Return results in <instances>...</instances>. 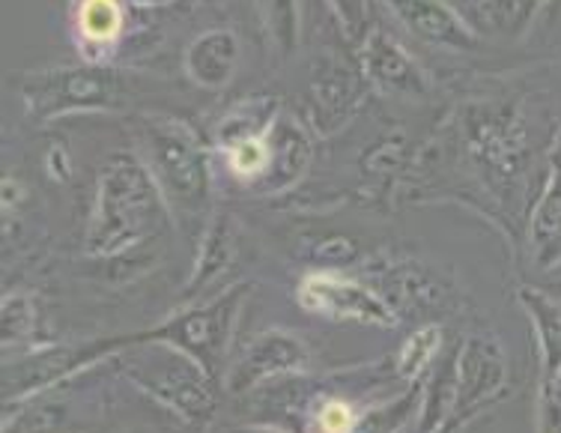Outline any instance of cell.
<instances>
[{"instance_id": "cb8c5ba5", "label": "cell", "mask_w": 561, "mask_h": 433, "mask_svg": "<svg viewBox=\"0 0 561 433\" xmlns=\"http://www.w3.org/2000/svg\"><path fill=\"white\" fill-rule=\"evenodd\" d=\"M358 424V412L353 403L344 398H320V403L311 410V431L313 433H353Z\"/></svg>"}, {"instance_id": "30bf717a", "label": "cell", "mask_w": 561, "mask_h": 433, "mask_svg": "<svg viewBox=\"0 0 561 433\" xmlns=\"http://www.w3.org/2000/svg\"><path fill=\"white\" fill-rule=\"evenodd\" d=\"M374 290L398 317H431L433 311H443L454 296L443 278L419 260H394L374 270Z\"/></svg>"}, {"instance_id": "4316f807", "label": "cell", "mask_w": 561, "mask_h": 433, "mask_svg": "<svg viewBox=\"0 0 561 433\" xmlns=\"http://www.w3.org/2000/svg\"><path fill=\"white\" fill-rule=\"evenodd\" d=\"M350 36H365V0H329Z\"/></svg>"}, {"instance_id": "603a6c76", "label": "cell", "mask_w": 561, "mask_h": 433, "mask_svg": "<svg viewBox=\"0 0 561 433\" xmlns=\"http://www.w3.org/2000/svg\"><path fill=\"white\" fill-rule=\"evenodd\" d=\"M481 3H484L486 22L507 36L526 31L543 7V0H481Z\"/></svg>"}, {"instance_id": "8fae6325", "label": "cell", "mask_w": 561, "mask_h": 433, "mask_svg": "<svg viewBox=\"0 0 561 433\" xmlns=\"http://www.w3.org/2000/svg\"><path fill=\"white\" fill-rule=\"evenodd\" d=\"M362 72L386 96L424 99L431 90L424 69L382 27H370L362 36Z\"/></svg>"}, {"instance_id": "5bb4252c", "label": "cell", "mask_w": 561, "mask_h": 433, "mask_svg": "<svg viewBox=\"0 0 561 433\" xmlns=\"http://www.w3.org/2000/svg\"><path fill=\"white\" fill-rule=\"evenodd\" d=\"M239 260V233L233 216H216L213 225H206L201 249H197L195 270L183 287V303H204L216 296L218 284L227 282V275L237 270Z\"/></svg>"}, {"instance_id": "44dd1931", "label": "cell", "mask_w": 561, "mask_h": 433, "mask_svg": "<svg viewBox=\"0 0 561 433\" xmlns=\"http://www.w3.org/2000/svg\"><path fill=\"white\" fill-rule=\"evenodd\" d=\"M260 24L278 55H290L299 45V0H254Z\"/></svg>"}, {"instance_id": "9a60e30c", "label": "cell", "mask_w": 561, "mask_h": 433, "mask_svg": "<svg viewBox=\"0 0 561 433\" xmlns=\"http://www.w3.org/2000/svg\"><path fill=\"white\" fill-rule=\"evenodd\" d=\"M529 254L538 272H552L561 266V147L552 156L543 189L531 204Z\"/></svg>"}, {"instance_id": "5b68a950", "label": "cell", "mask_w": 561, "mask_h": 433, "mask_svg": "<svg viewBox=\"0 0 561 433\" xmlns=\"http://www.w3.org/2000/svg\"><path fill=\"white\" fill-rule=\"evenodd\" d=\"M249 296L251 284H233V287H225L204 303H192L180 315H173L171 320L152 326L147 332H138V335L119 338V341H162V344H171L188 353L213 377L225 379L221 368H225L227 346L237 332L239 311H242Z\"/></svg>"}, {"instance_id": "2e32d148", "label": "cell", "mask_w": 561, "mask_h": 433, "mask_svg": "<svg viewBox=\"0 0 561 433\" xmlns=\"http://www.w3.org/2000/svg\"><path fill=\"white\" fill-rule=\"evenodd\" d=\"M239 57H242V48H239L237 33L227 27H213L185 48V72L197 87L221 90L237 76Z\"/></svg>"}, {"instance_id": "f546056e", "label": "cell", "mask_w": 561, "mask_h": 433, "mask_svg": "<svg viewBox=\"0 0 561 433\" xmlns=\"http://www.w3.org/2000/svg\"><path fill=\"white\" fill-rule=\"evenodd\" d=\"M540 287H547V290H550V293L561 296V272H559V275H550V278L540 284Z\"/></svg>"}, {"instance_id": "4dcf8cb0", "label": "cell", "mask_w": 561, "mask_h": 433, "mask_svg": "<svg viewBox=\"0 0 561 433\" xmlns=\"http://www.w3.org/2000/svg\"><path fill=\"white\" fill-rule=\"evenodd\" d=\"M135 7H164V3H171V0H129Z\"/></svg>"}, {"instance_id": "8992f818", "label": "cell", "mask_w": 561, "mask_h": 433, "mask_svg": "<svg viewBox=\"0 0 561 433\" xmlns=\"http://www.w3.org/2000/svg\"><path fill=\"white\" fill-rule=\"evenodd\" d=\"M123 96L126 72L108 66H60L22 78L24 109L39 123L81 111L119 109Z\"/></svg>"}, {"instance_id": "83f0119b", "label": "cell", "mask_w": 561, "mask_h": 433, "mask_svg": "<svg viewBox=\"0 0 561 433\" xmlns=\"http://www.w3.org/2000/svg\"><path fill=\"white\" fill-rule=\"evenodd\" d=\"M45 171L51 173L55 180H66L69 171H72V164H69V156H66L64 147H51L48 156H45Z\"/></svg>"}, {"instance_id": "ac0fdd59", "label": "cell", "mask_w": 561, "mask_h": 433, "mask_svg": "<svg viewBox=\"0 0 561 433\" xmlns=\"http://www.w3.org/2000/svg\"><path fill=\"white\" fill-rule=\"evenodd\" d=\"M523 311L529 317L535 350H538L540 377H552L561 371V296L547 287H519Z\"/></svg>"}, {"instance_id": "d4e9b609", "label": "cell", "mask_w": 561, "mask_h": 433, "mask_svg": "<svg viewBox=\"0 0 561 433\" xmlns=\"http://www.w3.org/2000/svg\"><path fill=\"white\" fill-rule=\"evenodd\" d=\"M535 433H561V371L538 379Z\"/></svg>"}, {"instance_id": "7c38bea8", "label": "cell", "mask_w": 561, "mask_h": 433, "mask_svg": "<svg viewBox=\"0 0 561 433\" xmlns=\"http://www.w3.org/2000/svg\"><path fill=\"white\" fill-rule=\"evenodd\" d=\"M362 102V84L356 72H350L337 60H320L308 78V119L320 135H332L353 117Z\"/></svg>"}, {"instance_id": "277c9868", "label": "cell", "mask_w": 561, "mask_h": 433, "mask_svg": "<svg viewBox=\"0 0 561 433\" xmlns=\"http://www.w3.org/2000/svg\"><path fill=\"white\" fill-rule=\"evenodd\" d=\"M144 162L162 189L171 213L197 218L209 201V162L197 135L176 119L144 123Z\"/></svg>"}, {"instance_id": "6da1fadb", "label": "cell", "mask_w": 561, "mask_h": 433, "mask_svg": "<svg viewBox=\"0 0 561 433\" xmlns=\"http://www.w3.org/2000/svg\"><path fill=\"white\" fill-rule=\"evenodd\" d=\"M171 230V206L162 189L135 152L119 150L102 164L96 197L84 230V254L93 260L129 258L131 266H147L140 251L159 242Z\"/></svg>"}, {"instance_id": "9c48e42d", "label": "cell", "mask_w": 561, "mask_h": 433, "mask_svg": "<svg viewBox=\"0 0 561 433\" xmlns=\"http://www.w3.org/2000/svg\"><path fill=\"white\" fill-rule=\"evenodd\" d=\"M308 368H311V346L302 335L290 329H266L242 350V356L227 368L221 383L227 391H251L280 377H296Z\"/></svg>"}, {"instance_id": "3957f363", "label": "cell", "mask_w": 561, "mask_h": 433, "mask_svg": "<svg viewBox=\"0 0 561 433\" xmlns=\"http://www.w3.org/2000/svg\"><path fill=\"white\" fill-rule=\"evenodd\" d=\"M469 156L499 197H526L531 138L517 105H476L466 114Z\"/></svg>"}, {"instance_id": "7402d4cb", "label": "cell", "mask_w": 561, "mask_h": 433, "mask_svg": "<svg viewBox=\"0 0 561 433\" xmlns=\"http://www.w3.org/2000/svg\"><path fill=\"white\" fill-rule=\"evenodd\" d=\"M3 346H24L36 338V308L27 293H7L0 305Z\"/></svg>"}, {"instance_id": "7a4b0ae2", "label": "cell", "mask_w": 561, "mask_h": 433, "mask_svg": "<svg viewBox=\"0 0 561 433\" xmlns=\"http://www.w3.org/2000/svg\"><path fill=\"white\" fill-rule=\"evenodd\" d=\"M111 356L114 368L129 379L131 386L144 391L152 403H159L188 424H206L221 401V379L195 358L162 341H102L78 353L81 368Z\"/></svg>"}, {"instance_id": "484cf974", "label": "cell", "mask_w": 561, "mask_h": 433, "mask_svg": "<svg viewBox=\"0 0 561 433\" xmlns=\"http://www.w3.org/2000/svg\"><path fill=\"white\" fill-rule=\"evenodd\" d=\"M313 260L323 263V270H341L358 260V246L346 237H325L317 242L313 249Z\"/></svg>"}, {"instance_id": "f1b7e54d", "label": "cell", "mask_w": 561, "mask_h": 433, "mask_svg": "<svg viewBox=\"0 0 561 433\" xmlns=\"http://www.w3.org/2000/svg\"><path fill=\"white\" fill-rule=\"evenodd\" d=\"M221 433H287V431H278V428H230V431H221Z\"/></svg>"}, {"instance_id": "e0dca14e", "label": "cell", "mask_w": 561, "mask_h": 433, "mask_svg": "<svg viewBox=\"0 0 561 433\" xmlns=\"http://www.w3.org/2000/svg\"><path fill=\"white\" fill-rule=\"evenodd\" d=\"M272 164L263 176V192H284L290 189L311 164V138L299 119L278 114L270 132Z\"/></svg>"}, {"instance_id": "ffe728a7", "label": "cell", "mask_w": 561, "mask_h": 433, "mask_svg": "<svg viewBox=\"0 0 561 433\" xmlns=\"http://www.w3.org/2000/svg\"><path fill=\"white\" fill-rule=\"evenodd\" d=\"M126 12L119 0H81L76 12V27L81 39L93 48L111 45L123 33Z\"/></svg>"}, {"instance_id": "ba28073f", "label": "cell", "mask_w": 561, "mask_h": 433, "mask_svg": "<svg viewBox=\"0 0 561 433\" xmlns=\"http://www.w3.org/2000/svg\"><path fill=\"white\" fill-rule=\"evenodd\" d=\"M296 303L308 315L341 320V323H367L391 329L400 320L389 308V303L374 290V284L346 278L337 270L308 272L296 287Z\"/></svg>"}, {"instance_id": "52a82bcc", "label": "cell", "mask_w": 561, "mask_h": 433, "mask_svg": "<svg viewBox=\"0 0 561 433\" xmlns=\"http://www.w3.org/2000/svg\"><path fill=\"white\" fill-rule=\"evenodd\" d=\"M511 368H507L505 344L496 335H469L457 346V374H454V412L448 433L478 419L507 395Z\"/></svg>"}, {"instance_id": "d6986e66", "label": "cell", "mask_w": 561, "mask_h": 433, "mask_svg": "<svg viewBox=\"0 0 561 433\" xmlns=\"http://www.w3.org/2000/svg\"><path fill=\"white\" fill-rule=\"evenodd\" d=\"M443 341L445 329L439 323H421L415 332H412L400 350L394 353V377L403 379L407 386H415L424 371L436 365V358L443 356Z\"/></svg>"}, {"instance_id": "4fadbf2b", "label": "cell", "mask_w": 561, "mask_h": 433, "mask_svg": "<svg viewBox=\"0 0 561 433\" xmlns=\"http://www.w3.org/2000/svg\"><path fill=\"white\" fill-rule=\"evenodd\" d=\"M394 19L424 43L445 52H472L478 48V33L460 12L445 0H382Z\"/></svg>"}]
</instances>
